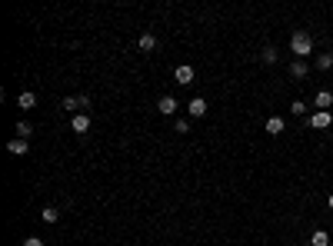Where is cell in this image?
<instances>
[{"instance_id": "cell-13", "label": "cell", "mask_w": 333, "mask_h": 246, "mask_svg": "<svg viewBox=\"0 0 333 246\" xmlns=\"http://www.w3.org/2000/svg\"><path fill=\"white\" fill-rule=\"evenodd\" d=\"M310 246H330V233H327V230H313Z\"/></svg>"}, {"instance_id": "cell-18", "label": "cell", "mask_w": 333, "mask_h": 246, "mask_svg": "<svg viewBox=\"0 0 333 246\" xmlns=\"http://www.w3.org/2000/svg\"><path fill=\"white\" fill-rule=\"evenodd\" d=\"M333 67V54H320L317 57V70H330Z\"/></svg>"}, {"instance_id": "cell-10", "label": "cell", "mask_w": 333, "mask_h": 246, "mask_svg": "<svg viewBox=\"0 0 333 246\" xmlns=\"http://www.w3.org/2000/svg\"><path fill=\"white\" fill-rule=\"evenodd\" d=\"M17 107H20V110H33V107H37V93L23 90L20 97H17Z\"/></svg>"}, {"instance_id": "cell-11", "label": "cell", "mask_w": 333, "mask_h": 246, "mask_svg": "<svg viewBox=\"0 0 333 246\" xmlns=\"http://www.w3.org/2000/svg\"><path fill=\"white\" fill-rule=\"evenodd\" d=\"M173 77H177L180 83H193V67H190V63H180V67L173 70Z\"/></svg>"}, {"instance_id": "cell-12", "label": "cell", "mask_w": 333, "mask_h": 246, "mask_svg": "<svg viewBox=\"0 0 333 246\" xmlns=\"http://www.w3.org/2000/svg\"><path fill=\"white\" fill-rule=\"evenodd\" d=\"M283 130H287V123L280 120V117H270V120H266V133L270 136H280Z\"/></svg>"}, {"instance_id": "cell-9", "label": "cell", "mask_w": 333, "mask_h": 246, "mask_svg": "<svg viewBox=\"0 0 333 246\" xmlns=\"http://www.w3.org/2000/svg\"><path fill=\"white\" fill-rule=\"evenodd\" d=\"M7 150H10L13 157H27V150H30V146H27V140H20V136H13L10 143H7Z\"/></svg>"}, {"instance_id": "cell-22", "label": "cell", "mask_w": 333, "mask_h": 246, "mask_svg": "<svg viewBox=\"0 0 333 246\" xmlns=\"http://www.w3.org/2000/svg\"><path fill=\"white\" fill-rule=\"evenodd\" d=\"M327 203H330V210H333V193H330V200H327Z\"/></svg>"}, {"instance_id": "cell-2", "label": "cell", "mask_w": 333, "mask_h": 246, "mask_svg": "<svg viewBox=\"0 0 333 246\" xmlns=\"http://www.w3.org/2000/svg\"><path fill=\"white\" fill-rule=\"evenodd\" d=\"M330 123H333V113L330 110H313L310 117H307V126H310V130H327Z\"/></svg>"}, {"instance_id": "cell-1", "label": "cell", "mask_w": 333, "mask_h": 246, "mask_svg": "<svg viewBox=\"0 0 333 246\" xmlns=\"http://www.w3.org/2000/svg\"><path fill=\"white\" fill-rule=\"evenodd\" d=\"M290 54H297V60H307L313 54V37L307 30H297V34L290 37Z\"/></svg>"}, {"instance_id": "cell-6", "label": "cell", "mask_w": 333, "mask_h": 246, "mask_svg": "<svg viewBox=\"0 0 333 246\" xmlns=\"http://www.w3.org/2000/svg\"><path fill=\"white\" fill-rule=\"evenodd\" d=\"M313 107H317V110H330L333 107V93L330 90H320V93L313 97Z\"/></svg>"}, {"instance_id": "cell-21", "label": "cell", "mask_w": 333, "mask_h": 246, "mask_svg": "<svg viewBox=\"0 0 333 246\" xmlns=\"http://www.w3.org/2000/svg\"><path fill=\"white\" fill-rule=\"evenodd\" d=\"M23 246H44V240H40V236H27V240H23Z\"/></svg>"}, {"instance_id": "cell-7", "label": "cell", "mask_w": 333, "mask_h": 246, "mask_svg": "<svg viewBox=\"0 0 333 246\" xmlns=\"http://www.w3.org/2000/svg\"><path fill=\"white\" fill-rule=\"evenodd\" d=\"M187 110H190V117H207V100H203V97H193V100L187 103Z\"/></svg>"}, {"instance_id": "cell-5", "label": "cell", "mask_w": 333, "mask_h": 246, "mask_svg": "<svg viewBox=\"0 0 333 246\" xmlns=\"http://www.w3.org/2000/svg\"><path fill=\"white\" fill-rule=\"evenodd\" d=\"M157 110L164 113V117H173V113L180 110V103L173 100V97H170V93H166V97H160V103H157Z\"/></svg>"}, {"instance_id": "cell-19", "label": "cell", "mask_w": 333, "mask_h": 246, "mask_svg": "<svg viewBox=\"0 0 333 246\" xmlns=\"http://www.w3.org/2000/svg\"><path fill=\"white\" fill-rule=\"evenodd\" d=\"M290 113H293V117H303V113H307V103H303V100H293V103H290Z\"/></svg>"}, {"instance_id": "cell-4", "label": "cell", "mask_w": 333, "mask_h": 246, "mask_svg": "<svg viewBox=\"0 0 333 246\" xmlns=\"http://www.w3.org/2000/svg\"><path fill=\"white\" fill-rule=\"evenodd\" d=\"M70 130H74V133H87L90 130V117L87 113H74V117H70Z\"/></svg>"}, {"instance_id": "cell-8", "label": "cell", "mask_w": 333, "mask_h": 246, "mask_svg": "<svg viewBox=\"0 0 333 246\" xmlns=\"http://www.w3.org/2000/svg\"><path fill=\"white\" fill-rule=\"evenodd\" d=\"M307 73H310L307 60H293V63H290V77H293V80H303Z\"/></svg>"}, {"instance_id": "cell-16", "label": "cell", "mask_w": 333, "mask_h": 246, "mask_svg": "<svg viewBox=\"0 0 333 246\" xmlns=\"http://www.w3.org/2000/svg\"><path fill=\"white\" fill-rule=\"evenodd\" d=\"M140 50H144V54L157 50V37H154V34H144V37H140Z\"/></svg>"}, {"instance_id": "cell-15", "label": "cell", "mask_w": 333, "mask_h": 246, "mask_svg": "<svg viewBox=\"0 0 333 246\" xmlns=\"http://www.w3.org/2000/svg\"><path fill=\"white\" fill-rule=\"evenodd\" d=\"M40 220H44V223H57V220H60V210H54V206H44V210H40Z\"/></svg>"}, {"instance_id": "cell-14", "label": "cell", "mask_w": 333, "mask_h": 246, "mask_svg": "<svg viewBox=\"0 0 333 246\" xmlns=\"http://www.w3.org/2000/svg\"><path fill=\"white\" fill-rule=\"evenodd\" d=\"M260 60H263V63H277L280 50H277V47H263V50H260Z\"/></svg>"}, {"instance_id": "cell-20", "label": "cell", "mask_w": 333, "mask_h": 246, "mask_svg": "<svg viewBox=\"0 0 333 246\" xmlns=\"http://www.w3.org/2000/svg\"><path fill=\"white\" fill-rule=\"evenodd\" d=\"M173 130H177V133H190V120H187V117H177Z\"/></svg>"}, {"instance_id": "cell-3", "label": "cell", "mask_w": 333, "mask_h": 246, "mask_svg": "<svg viewBox=\"0 0 333 246\" xmlns=\"http://www.w3.org/2000/svg\"><path fill=\"white\" fill-rule=\"evenodd\" d=\"M60 107L74 117V113H80L83 107H90V97H64V103H60Z\"/></svg>"}, {"instance_id": "cell-17", "label": "cell", "mask_w": 333, "mask_h": 246, "mask_svg": "<svg viewBox=\"0 0 333 246\" xmlns=\"http://www.w3.org/2000/svg\"><path fill=\"white\" fill-rule=\"evenodd\" d=\"M30 133H33V126L27 120H20L17 123V136H20V140H30Z\"/></svg>"}]
</instances>
